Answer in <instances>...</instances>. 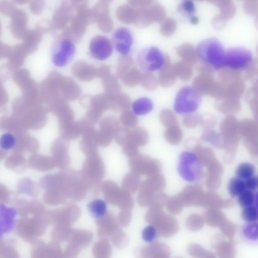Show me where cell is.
<instances>
[{"mask_svg": "<svg viewBox=\"0 0 258 258\" xmlns=\"http://www.w3.org/2000/svg\"><path fill=\"white\" fill-rule=\"evenodd\" d=\"M16 11L15 6L10 2L4 0L0 3V12L6 17H11Z\"/></svg>", "mask_w": 258, "mask_h": 258, "instance_id": "ee69618b", "label": "cell"}, {"mask_svg": "<svg viewBox=\"0 0 258 258\" xmlns=\"http://www.w3.org/2000/svg\"><path fill=\"white\" fill-rule=\"evenodd\" d=\"M201 116L196 114H188L183 119V125L188 128H194L201 124Z\"/></svg>", "mask_w": 258, "mask_h": 258, "instance_id": "60d3db41", "label": "cell"}, {"mask_svg": "<svg viewBox=\"0 0 258 258\" xmlns=\"http://www.w3.org/2000/svg\"><path fill=\"white\" fill-rule=\"evenodd\" d=\"M36 30L42 34L48 33L53 30L52 23L47 20H43L39 22L36 25Z\"/></svg>", "mask_w": 258, "mask_h": 258, "instance_id": "c3c4849f", "label": "cell"}, {"mask_svg": "<svg viewBox=\"0 0 258 258\" xmlns=\"http://www.w3.org/2000/svg\"><path fill=\"white\" fill-rule=\"evenodd\" d=\"M149 141L147 131L142 127H135L131 130L129 142H131L137 146L146 145Z\"/></svg>", "mask_w": 258, "mask_h": 258, "instance_id": "2e32d148", "label": "cell"}, {"mask_svg": "<svg viewBox=\"0 0 258 258\" xmlns=\"http://www.w3.org/2000/svg\"><path fill=\"white\" fill-rule=\"evenodd\" d=\"M159 70L158 82L162 88H169L175 84L177 76L174 66L171 65L170 58L167 55H165L164 64Z\"/></svg>", "mask_w": 258, "mask_h": 258, "instance_id": "7c38bea8", "label": "cell"}, {"mask_svg": "<svg viewBox=\"0 0 258 258\" xmlns=\"http://www.w3.org/2000/svg\"><path fill=\"white\" fill-rule=\"evenodd\" d=\"M209 3L221 9L232 3V0H205Z\"/></svg>", "mask_w": 258, "mask_h": 258, "instance_id": "11a10c76", "label": "cell"}, {"mask_svg": "<svg viewBox=\"0 0 258 258\" xmlns=\"http://www.w3.org/2000/svg\"><path fill=\"white\" fill-rule=\"evenodd\" d=\"M201 102V95L193 87L186 86L177 93L174 110L180 114L192 113L198 109Z\"/></svg>", "mask_w": 258, "mask_h": 258, "instance_id": "3957f363", "label": "cell"}, {"mask_svg": "<svg viewBox=\"0 0 258 258\" xmlns=\"http://www.w3.org/2000/svg\"><path fill=\"white\" fill-rule=\"evenodd\" d=\"M13 1L19 5H23L28 4L31 0H13Z\"/></svg>", "mask_w": 258, "mask_h": 258, "instance_id": "6f0895ef", "label": "cell"}, {"mask_svg": "<svg viewBox=\"0 0 258 258\" xmlns=\"http://www.w3.org/2000/svg\"><path fill=\"white\" fill-rule=\"evenodd\" d=\"M243 8L245 14L253 16L258 13V0H245Z\"/></svg>", "mask_w": 258, "mask_h": 258, "instance_id": "b9f144b4", "label": "cell"}, {"mask_svg": "<svg viewBox=\"0 0 258 258\" xmlns=\"http://www.w3.org/2000/svg\"><path fill=\"white\" fill-rule=\"evenodd\" d=\"M158 80L151 72H145L142 75L141 84L142 87L147 91H153L158 87Z\"/></svg>", "mask_w": 258, "mask_h": 258, "instance_id": "d4e9b609", "label": "cell"}, {"mask_svg": "<svg viewBox=\"0 0 258 258\" xmlns=\"http://www.w3.org/2000/svg\"><path fill=\"white\" fill-rule=\"evenodd\" d=\"M136 114L128 110L124 111L121 116L122 123L128 128H135L137 126L138 121Z\"/></svg>", "mask_w": 258, "mask_h": 258, "instance_id": "e575fe53", "label": "cell"}, {"mask_svg": "<svg viewBox=\"0 0 258 258\" xmlns=\"http://www.w3.org/2000/svg\"><path fill=\"white\" fill-rule=\"evenodd\" d=\"M177 54L183 61L192 66L196 65L198 62L197 51L190 44H185L180 46L177 49Z\"/></svg>", "mask_w": 258, "mask_h": 258, "instance_id": "9a60e30c", "label": "cell"}, {"mask_svg": "<svg viewBox=\"0 0 258 258\" xmlns=\"http://www.w3.org/2000/svg\"><path fill=\"white\" fill-rule=\"evenodd\" d=\"M237 201L241 208L253 205L254 191L245 190L237 197Z\"/></svg>", "mask_w": 258, "mask_h": 258, "instance_id": "1f68e13d", "label": "cell"}, {"mask_svg": "<svg viewBox=\"0 0 258 258\" xmlns=\"http://www.w3.org/2000/svg\"><path fill=\"white\" fill-rule=\"evenodd\" d=\"M173 66L177 77L185 81L191 79L193 74L191 65L182 61L177 62Z\"/></svg>", "mask_w": 258, "mask_h": 258, "instance_id": "d6986e66", "label": "cell"}, {"mask_svg": "<svg viewBox=\"0 0 258 258\" xmlns=\"http://www.w3.org/2000/svg\"><path fill=\"white\" fill-rule=\"evenodd\" d=\"M197 53L203 65L216 70L225 67L226 52L222 44L215 38L206 39L200 42Z\"/></svg>", "mask_w": 258, "mask_h": 258, "instance_id": "6da1fadb", "label": "cell"}, {"mask_svg": "<svg viewBox=\"0 0 258 258\" xmlns=\"http://www.w3.org/2000/svg\"><path fill=\"white\" fill-rule=\"evenodd\" d=\"M112 40L116 50L122 55H127L133 43V35L130 30L120 28L115 31Z\"/></svg>", "mask_w": 258, "mask_h": 258, "instance_id": "9c48e42d", "label": "cell"}, {"mask_svg": "<svg viewBox=\"0 0 258 258\" xmlns=\"http://www.w3.org/2000/svg\"><path fill=\"white\" fill-rule=\"evenodd\" d=\"M88 207L91 214L95 218L104 216L107 211V204L101 199H96L91 202Z\"/></svg>", "mask_w": 258, "mask_h": 258, "instance_id": "603a6c76", "label": "cell"}, {"mask_svg": "<svg viewBox=\"0 0 258 258\" xmlns=\"http://www.w3.org/2000/svg\"><path fill=\"white\" fill-rule=\"evenodd\" d=\"M62 36L64 39H67L73 41L75 40L78 37L73 32L70 27L65 28L62 33Z\"/></svg>", "mask_w": 258, "mask_h": 258, "instance_id": "db71d44e", "label": "cell"}, {"mask_svg": "<svg viewBox=\"0 0 258 258\" xmlns=\"http://www.w3.org/2000/svg\"><path fill=\"white\" fill-rule=\"evenodd\" d=\"M153 105L148 98H143L135 101L132 105L133 112L137 115H146L152 111Z\"/></svg>", "mask_w": 258, "mask_h": 258, "instance_id": "44dd1931", "label": "cell"}, {"mask_svg": "<svg viewBox=\"0 0 258 258\" xmlns=\"http://www.w3.org/2000/svg\"><path fill=\"white\" fill-rule=\"evenodd\" d=\"M151 11L154 22L162 23L165 18L166 13L163 7L161 5L156 4L149 7Z\"/></svg>", "mask_w": 258, "mask_h": 258, "instance_id": "f35d334b", "label": "cell"}, {"mask_svg": "<svg viewBox=\"0 0 258 258\" xmlns=\"http://www.w3.org/2000/svg\"><path fill=\"white\" fill-rule=\"evenodd\" d=\"M122 146L124 153L130 158L137 155L139 153L138 146L131 142L126 143Z\"/></svg>", "mask_w": 258, "mask_h": 258, "instance_id": "7dc6e473", "label": "cell"}, {"mask_svg": "<svg viewBox=\"0 0 258 258\" xmlns=\"http://www.w3.org/2000/svg\"><path fill=\"white\" fill-rule=\"evenodd\" d=\"M42 33L38 30H32L27 32L24 38L25 45L29 47H35L41 40Z\"/></svg>", "mask_w": 258, "mask_h": 258, "instance_id": "d6a6232c", "label": "cell"}, {"mask_svg": "<svg viewBox=\"0 0 258 258\" xmlns=\"http://www.w3.org/2000/svg\"><path fill=\"white\" fill-rule=\"evenodd\" d=\"M177 27V23L175 20L167 19L162 23L160 32L163 36L170 37L175 33Z\"/></svg>", "mask_w": 258, "mask_h": 258, "instance_id": "f1b7e54d", "label": "cell"}, {"mask_svg": "<svg viewBox=\"0 0 258 258\" xmlns=\"http://www.w3.org/2000/svg\"><path fill=\"white\" fill-rule=\"evenodd\" d=\"M142 74L136 68L130 69L122 77L126 87L133 88L141 82Z\"/></svg>", "mask_w": 258, "mask_h": 258, "instance_id": "ffe728a7", "label": "cell"}, {"mask_svg": "<svg viewBox=\"0 0 258 258\" xmlns=\"http://www.w3.org/2000/svg\"><path fill=\"white\" fill-rule=\"evenodd\" d=\"M254 26L258 30V14H257L254 20Z\"/></svg>", "mask_w": 258, "mask_h": 258, "instance_id": "94428289", "label": "cell"}, {"mask_svg": "<svg viewBox=\"0 0 258 258\" xmlns=\"http://www.w3.org/2000/svg\"><path fill=\"white\" fill-rule=\"evenodd\" d=\"M75 52V46L72 41L64 38L58 40L51 49L52 62L56 67H64L73 60Z\"/></svg>", "mask_w": 258, "mask_h": 258, "instance_id": "277c9868", "label": "cell"}, {"mask_svg": "<svg viewBox=\"0 0 258 258\" xmlns=\"http://www.w3.org/2000/svg\"><path fill=\"white\" fill-rule=\"evenodd\" d=\"M97 23L100 30L106 33H110L114 28V23L110 17Z\"/></svg>", "mask_w": 258, "mask_h": 258, "instance_id": "bcb514c9", "label": "cell"}, {"mask_svg": "<svg viewBox=\"0 0 258 258\" xmlns=\"http://www.w3.org/2000/svg\"><path fill=\"white\" fill-rule=\"evenodd\" d=\"M161 235L158 229L155 225L146 227L142 231L143 239L147 242H153Z\"/></svg>", "mask_w": 258, "mask_h": 258, "instance_id": "4dcf8cb0", "label": "cell"}, {"mask_svg": "<svg viewBox=\"0 0 258 258\" xmlns=\"http://www.w3.org/2000/svg\"><path fill=\"white\" fill-rule=\"evenodd\" d=\"M257 180H258V176L257 177Z\"/></svg>", "mask_w": 258, "mask_h": 258, "instance_id": "be15d7a7", "label": "cell"}, {"mask_svg": "<svg viewBox=\"0 0 258 258\" xmlns=\"http://www.w3.org/2000/svg\"><path fill=\"white\" fill-rule=\"evenodd\" d=\"M252 61L250 52L243 48L228 50L225 53V67L240 70L248 67Z\"/></svg>", "mask_w": 258, "mask_h": 258, "instance_id": "8992f818", "label": "cell"}, {"mask_svg": "<svg viewBox=\"0 0 258 258\" xmlns=\"http://www.w3.org/2000/svg\"><path fill=\"white\" fill-rule=\"evenodd\" d=\"M73 18V9L67 2H64L61 7L55 13L52 22L53 30L64 29L67 24Z\"/></svg>", "mask_w": 258, "mask_h": 258, "instance_id": "30bf717a", "label": "cell"}, {"mask_svg": "<svg viewBox=\"0 0 258 258\" xmlns=\"http://www.w3.org/2000/svg\"><path fill=\"white\" fill-rule=\"evenodd\" d=\"M90 50L93 57L100 61L107 59L113 53L111 42L103 36H96L92 40Z\"/></svg>", "mask_w": 258, "mask_h": 258, "instance_id": "ba28073f", "label": "cell"}, {"mask_svg": "<svg viewBox=\"0 0 258 258\" xmlns=\"http://www.w3.org/2000/svg\"><path fill=\"white\" fill-rule=\"evenodd\" d=\"M154 23L150 8L139 10L138 18L135 26L139 29L148 27Z\"/></svg>", "mask_w": 258, "mask_h": 258, "instance_id": "cb8c5ba5", "label": "cell"}, {"mask_svg": "<svg viewBox=\"0 0 258 258\" xmlns=\"http://www.w3.org/2000/svg\"><path fill=\"white\" fill-rule=\"evenodd\" d=\"M255 169L254 165L249 162L240 163L237 166L235 177L243 181L254 177Z\"/></svg>", "mask_w": 258, "mask_h": 258, "instance_id": "e0dca14e", "label": "cell"}, {"mask_svg": "<svg viewBox=\"0 0 258 258\" xmlns=\"http://www.w3.org/2000/svg\"><path fill=\"white\" fill-rule=\"evenodd\" d=\"M244 181L246 189L255 191L258 189V180L257 177H253Z\"/></svg>", "mask_w": 258, "mask_h": 258, "instance_id": "816d5d0a", "label": "cell"}, {"mask_svg": "<svg viewBox=\"0 0 258 258\" xmlns=\"http://www.w3.org/2000/svg\"><path fill=\"white\" fill-rule=\"evenodd\" d=\"M88 0H71V3L73 5L79 6L81 5L85 4Z\"/></svg>", "mask_w": 258, "mask_h": 258, "instance_id": "9f6ffc18", "label": "cell"}, {"mask_svg": "<svg viewBox=\"0 0 258 258\" xmlns=\"http://www.w3.org/2000/svg\"><path fill=\"white\" fill-rule=\"evenodd\" d=\"M10 29L13 36L18 38H24L27 32L28 17L25 12L16 10L11 17Z\"/></svg>", "mask_w": 258, "mask_h": 258, "instance_id": "8fae6325", "label": "cell"}, {"mask_svg": "<svg viewBox=\"0 0 258 258\" xmlns=\"http://www.w3.org/2000/svg\"><path fill=\"white\" fill-rule=\"evenodd\" d=\"M116 15L117 19L123 23L135 25L138 18L139 10L133 7L123 5L117 9Z\"/></svg>", "mask_w": 258, "mask_h": 258, "instance_id": "5bb4252c", "label": "cell"}, {"mask_svg": "<svg viewBox=\"0 0 258 258\" xmlns=\"http://www.w3.org/2000/svg\"><path fill=\"white\" fill-rule=\"evenodd\" d=\"M195 11V6L192 0H184L178 8V12L187 17L193 15Z\"/></svg>", "mask_w": 258, "mask_h": 258, "instance_id": "74e56055", "label": "cell"}, {"mask_svg": "<svg viewBox=\"0 0 258 258\" xmlns=\"http://www.w3.org/2000/svg\"><path fill=\"white\" fill-rule=\"evenodd\" d=\"M246 190L245 181L236 177L231 178L228 183L227 190L232 197H237Z\"/></svg>", "mask_w": 258, "mask_h": 258, "instance_id": "7402d4cb", "label": "cell"}, {"mask_svg": "<svg viewBox=\"0 0 258 258\" xmlns=\"http://www.w3.org/2000/svg\"><path fill=\"white\" fill-rule=\"evenodd\" d=\"M193 87L201 95L220 98L223 95L219 84L212 78V74H199L193 81Z\"/></svg>", "mask_w": 258, "mask_h": 258, "instance_id": "52a82bcc", "label": "cell"}, {"mask_svg": "<svg viewBox=\"0 0 258 258\" xmlns=\"http://www.w3.org/2000/svg\"><path fill=\"white\" fill-rule=\"evenodd\" d=\"M185 146L186 148L191 149L193 152H195L197 149L200 147V145L196 139L191 138L186 140Z\"/></svg>", "mask_w": 258, "mask_h": 258, "instance_id": "f5cc1de1", "label": "cell"}, {"mask_svg": "<svg viewBox=\"0 0 258 258\" xmlns=\"http://www.w3.org/2000/svg\"><path fill=\"white\" fill-rule=\"evenodd\" d=\"M253 205L258 210V191L254 192V201Z\"/></svg>", "mask_w": 258, "mask_h": 258, "instance_id": "680465c9", "label": "cell"}, {"mask_svg": "<svg viewBox=\"0 0 258 258\" xmlns=\"http://www.w3.org/2000/svg\"><path fill=\"white\" fill-rule=\"evenodd\" d=\"M160 122L166 128L170 127L180 126L179 121L174 113L169 109L162 110L159 115Z\"/></svg>", "mask_w": 258, "mask_h": 258, "instance_id": "484cf974", "label": "cell"}, {"mask_svg": "<svg viewBox=\"0 0 258 258\" xmlns=\"http://www.w3.org/2000/svg\"><path fill=\"white\" fill-rule=\"evenodd\" d=\"M240 235L242 239L246 243L252 245H258V222H246L240 230Z\"/></svg>", "mask_w": 258, "mask_h": 258, "instance_id": "4fadbf2b", "label": "cell"}, {"mask_svg": "<svg viewBox=\"0 0 258 258\" xmlns=\"http://www.w3.org/2000/svg\"><path fill=\"white\" fill-rule=\"evenodd\" d=\"M227 21L218 15L214 18L212 21V26L214 29L217 30H221L224 28Z\"/></svg>", "mask_w": 258, "mask_h": 258, "instance_id": "f907efd6", "label": "cell"}, {"mask_svg": "<svg viewBox=\"0 0 258 258\" xmlns=\"http://www.w3.org/2000/svg\"><path fill=\"white\" fill-rule=\"evenodd\" d=\"M199 19L196 17H193L190 19V22L192 24L195 25L198 24Z\"/></svg>", "mask_w": 258, "mask_h": 258, "instance_id": "91938a15", "label": "cell"}, {"mask_svg": "<svg viewBox=\"0 0 258 258\" xmlns=\"http://www.w3.org/2000/svg\"><path fill=\"white\" fill-rule=\"evenodd\" d=\"M220 14L219 15L227 22L232 19L236 13V8L232 3L220 9Z\"/></svg>", "mask_w": 258, "mask_h": 258, "instance_id": "7bdbcfd3", "label": "cell"}, {"mask_svg": "<svg viewBox=\"0 0 258 258\" xmlns=\"http://www.w3.org/2000/svg\"><path fill=\"white\" fill-rule=\"evenodd\" d=\"M164 62L165 55L155 47L144 49L140 52L137 58L139 66L145 72L160 70L163 67Z\"/></svg>", "mask_w": 258, "mask_h": 258, "instance_id": "5b68a950", "label": "cell"}, {"mask_svg": "<svg viewBox=\"0 0 258 258\" xmlns=\"http://www.w3.org/2000/svg\"><path fill=\"white\" fill-rule=\"evenodd\" d=\"M165 140L172 145L180 144L183 137V132L180 126L167 128L164 133Z\"/></svg>", "mask_w": 258, "mask_h": 258, "instance_id": "ac0fdd59", "label": "cell"}, {"mask_svg": "<svg viewBox=\"0 0 258 258\" xmlns=\"http://www.w3.org/2000/svg\"><path fill=\"white\" fill-rule=\"evenodd\" d=\"M128 2L132 7L142 9L149 7L153 0H128Z\"/></svg>", "mask_w": 258, "mask_h": 258, "instance_id": "681fc988", "label": "cell"}, {"mask_svg": "<svg viewBox=\"0 0 258 258\" xmlns=\"http://www.w3.org/2000/svg\"><path fill=\"white\" fill-rule=\"evenodd\" d=\"M16 144L15 136L10 133L3 134L0 139V145L3 149L9 150L13 149Z\"/></svg>", "mask_w": 258, "mask_h": 258, "instance_id": "ab89813d", "label": "cell"}, {"mask_svg": "<svg viewBox=\"0 0 258 258\" xmlns=\"http://www.w3.org/2000/svg\"><path fill=\"white\" fill-rule=\"evenodd\" d=\"M70 22V28L78 37H82L85 34L89 25L87 22L78 16L73 17Z\"/></svg>", "mask_w": 258, "mask_h": 258, "instance_id": "4316f807", "label": "cell"}, {"mask_svg": "<svg viewBox=\"0 0 258 258\" xmlns=\"http://www.w3.org/2000/svg\"><path fill=\"white\" fill-rule=\"evenodd\" d=\"M257 52H258V47H257Z\"/></svg>", "mask_w": 258, "mask_h": 258, "instance_id": "e7e4bbea", "label": "cell"}, {"mask_svg": "<svg viewBox=\"0 0 258 258\" xmlns=\"http://www.w3.org/2000/svg\"><path fill=\"white\" fill-rule=\"evenodd\" d=\"M134 64L133 58L128 55H122L119 59L118 73L120 77L123 75L130 69Z\"/></svg>", "mask_w": 258, "mask_h": 258, "instance_id": "f546056e", "label": "cell"}, {"mask_svg": "<svg viewBox=\"0 0 258 258\" xmlns=\"http://www.w3.org/2000/svg\"><path fill=\"white\" fill-rule=\"evenodd\" d=\"M76 11L77 16L83 19L89 25L96 22L93 10L90 9L86 4L77 6Z\"/></svg>", "mask_w": 258, "mask_h": 258, "instance_id": "83f0119b", "label": "cell"}, {"mask_svg": "<svg viewBox=\"0 0 258 258\" xmlns=\"http://www.w3.org/2000/svg\"><path fill=\"white\" fill-rule=\"evenodd\" d=\"M93 11L96 18V22L110 16V9L108 4L100 2L94 8Z\"/></svg>", "mask_w": 258, "mask_h": 258, "instance_id": "8d00e7d4", "label": "cell"}, {"mask_svg": "<svg viewBox=\"0 0 258 258\" xmlns=\"http://www.w3.org/2000/svg\"><path fill=\"white\" fill-rule=\"evenodd\" d=\"M45 7L44 0H31L30 10L34 15L39 16L42 14Z\"/></svg>", "mask_w": 258, "mask_h": 258, "instance_id": "f6af8a7d", "label": "cell"}, {"mask_svg": "<svg viewBox=\"0 0 258 258\" xmlns=\"http://www.w3.org/2000/svg\"><path fill=\"white\" fill-rule=\"evenodd\" d=\"M177 169L180 177L189 183L199 182L204 174L200 158L197 153L192 151H184L181 154Z\"/></svg>", "mask_w": 258, "mask_h": 258, "instance_id": "7a4b0ae2", "label": "cell"}, {"mask_svg": "<svg viewBox=\"0 0 258 258\" xmlns=\"http://www.w3.org/2000/svg\"><path fill=\"white\" fill-rule=\"evenodd\" d=\"M242 219L246 222L258 221V210L254 205L242 208L241 212Z\"/></svg>", "mask_w": 258, "mask_h": 258, "instance_id": "836d02e7", "label": "cell"}, {"mask_svg": "<svg viewBox=\"0 0 258 258\" xmlns=\"http://www.w3.org/2000/svg\"><path fill=\"white\" fill-rule=\"evenodd\" d=\"M113 0H101V2L108 4L113 2Z\"/></svg>", "mask_w": 258, "mask_h": 258, "instance_id": "6125c7cd", "label": "cell"}, {"mask_svg": "<svg viewBox=\"0 0 258 258\" xmlns=\"http://www.w3.org/2000/svg\"><path fill=\"white\" fill-rule=\"evenodd\" d=\"M114 103L117 110L124 111L130 107L131 100L127 94H120L115 99Z\"/></svg>", "mask_w": 258, "mask_h": 258, "instance_id": "d590c367", "label": "cell"}]
</instances>
